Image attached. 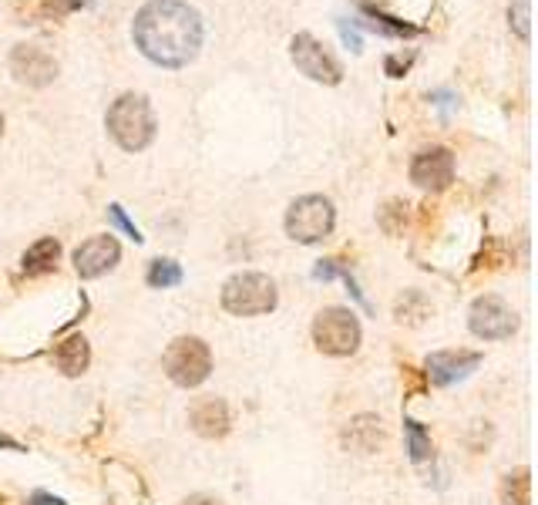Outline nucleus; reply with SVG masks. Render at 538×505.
I'll return each instance as SVG.
<instances>
[{
    "instance_id": "f257e3e1",
    "label": "nucleus",
    "mask_w": 538,
    "mask_h": 505,
    "mask_svg": "<svg viewBox=\"0 0 538 505\" xmlns=\"http://www.w3.org/2000/svg\"><path fill=\"white\" fill-rule=\"evenodd\" d=\"M132 38L159 68H185L202 48V14L185 0H148L135 14Z\"/></svg>"
},
{
    "instance_id": "f03ea898",
    "label": "nucleus",
    "mask_w": 538,
    "mask_h": 505,
    "mask_svg": "<svg viewBox=\"0 0 538 505\" xmlns=\"http://www.w3.org/2000/svg\"><path fill=\"white\" fill-rule=\"evenodd\" d=\"M108 135L118 142V149L125 152H145L155 139V112L152 101L138 91H125L108 105L105 115Z\"/></svg>"
},
{
    "instance_id": "7ed1b4c3",
    "label": "nucleus",
    "mask_w": 538,
    "mask_h": 505,
    "mask_svg": "<svg viewBox=\"0 0 538 505\" xmlns=\"http://www.w3.org/2000/svg\"><path fill=\"white\" fill-rule=\"evenodd\" d=\"M222 307L233 317H259L276 310L280 303V293H276V283L266 277V273H236L222 283Z\"/></svg>"
},
{
    "instance_id": "20e7f679",
    "label": "nucleus",
    "mask_w": 538,
    "mask_h": 505,
    "mask_svg": "<svg viewBox=\"0 0 538 505\" xmlns=\"http://www.w3.org/2000/svg\"><path fill=\"white\" fill-rule=\"evenodd\" d=\"M283 226L293 243L303 246L323 243L333 233V226H337V209H333V202L327 196H300L286 209Z\"/></svg>"
},
{
    "instance_id": "39448f33",
    "label": "nucleus",
    "mask_w": 538,
    "mask_h": 505,
    "mask_svg": "<svg viewBox=\"0 0 538 505\" xmlns=\"http://www.w3.org/2000/svg\"><path fill=\"white\" fill-rule=\"evenodd\" d=\"M165 374L179 388H199L212 374V351L202 337H175L162 357Z\"/></svg>"
},
{
    "instance_id": "423d86ee",
    "label": "nucleus",
    "mask_w": 538,
    "mask_h": 505,
    "mask_svg": "<svg viewBox=\"0 0 538 505\" xmlns=\"http://www.w3.org/2000/svg\"><path fill=\"white\" fill-rule=\"evenodd\" d=\"M360 337H364L360 320L354 310H347V307H327V310H320L317 320H313V344H317L320 354L350 357V354H357Z\"/></svg>"
},
{
    "instance_id": "0eeeda50",
    "label": "nucleus",
    "mask_w": 538,
    "mask_h": 505,
    "mask_svg": "<svg viewBox=\"0 0 538 505\" xmlns=\"http://www.w3.org/2000/svg\"><path fill=\"white\" fill-rule=\"evenodd\" d=\"M290 58L296 64V71L306 75L310 81H317V85H340L343 81V68L340 61L333 58V54L323 48V44L313 38V34H296L290 41Z\"/></svg>"
},
{
    "instance_id": "6e6552de",
    "label": "nucleus",
    "mask_w": 538,
    "mask_h": 505,
    "mask_svg": "<svg viewBox=\"0 0 538 505\" xmlns=\"http://www.w3.org/2000/svg\"><path fill=\"white\" fill-rule=\"evenodd\" d=\"M468 327H471V334L481 337V341H508V337L518 330V317L502 297L485 293V297H478L471 303Z\"/></svg>"
},
{
    "instance_id": "1a4fd4ad",
    "label": "nucleus",
    "mask_w": 538,
    "mask_h": 505,
    "mask_svg": "<svg viewBox=\"0 0 538 505\" xmlns=\"http://www.w3.org/2000/svg\"><path fill=\"white\" fill-rule=\"evenodd\" d=\"M61 64L41 44H17L11 51V75L27 88H44L58 78Z\"/></svg>"
},
{
    "instance_id": "9d476101",
    "label": "nucleus",
    "mask_w": 538,
    "mask_h": 505,
    "mask_svg": "<svg viewBox=\"0 0 538 505\" xmlns=\"http://www.w3.org/2000/svg\"><path fill=\"white\" fill-rule=\"evenodd\" d=\"M118 260H122V246L111 233L91 236L74 250V270H78L81 280H98L105 277L108 270H115Z\"/></svg>"
},
{
    "instance_id": "9b49d317",
    "label": "nucleus",
    "mask_w": 538,
    "mask_h": 505,
    "mask_svg": "<svg viewBox=\"0 0 538 505\" xmlns=\"http://www.w3.org/2000/svg\"><path fill=\"white\" fill-rule=\"evenodd\" d=\"M478 351H438L424 361V378H428L434 388H451V384L471 378V374L481 367Z\"/></svg>"
},
{
    "instance_id": "f8f14e48",
    "label": "nucleus",
    "mask_w": 538,
    "mask_h": 505,
    "mask_svg": "<svg viewBox=\"0 0 538 505\" xmlns=\"http://www.w3.org/2000/svg\"><path fill=\"white\" fill-rule=\"evenodd\" d=\"M411 182L417 189H428V192H444L454 182V155L451 149H424L414 155L411 162Z\"/></svg>"
},
{
    "instance_id": "ddd939ff",
    "label": "nucleus",
    "mask_w": 538,
    "mask_h": 505,
    "mask_svg": "<svg viewBox=\"0 0 538 505\" xmlns=\"http://www.w3.org/2000/svg\"><path fill=\"white\" fill-rule=\"evenodd\" d=\"M189 425L202 438H226L229 435V408L222 398H199L189 408Z\"/></svg>"
},
{
    "instance_id": "4468645a",
    "label": "nucleus",
    "mask_w": 538,
    "mask_h": 505,
    "mask_svg": "<svg viewBox=\"0 0 538 505\" xmlns=\"http://www.w3.org/2000/svg\"><path fill=\"white\" fill-rule=\"evenodd\" d=\"M51 361L61 374H68V378H81L91 364V344L81 334H71L51 351Z\"/></svg>"
},
{
    "instance_id": "2eb2a0df",
    "label": "nucleus",
    "mask_w": 538,
    "mask_h": 505,
    "mask_svg": "<svg viewBox=\"0 0 538 505\" xmlns=\"http://www.w3.org/2000/svg\"><path fill=\"white\" fill-rule=\"evenodd\" d=\"M343 445L354 448L360 455H370L384 445V428H380L377 415H357L354 421H347L343 428Z\"/></svg>"
},
{
    "instance_id": "dca6fc26",
    "label": "nucleus",
    "mask_w": 538,
    "mask_h": 505,
    "mask_svg": "<svg viewBox=\"0 0 538 505\" xmlns=\"http://www.w3.org/2000/svg\"><path fill=\"white\" fill-rule=\"evenodd\" d=\"M428 317H434V303L424 297L421 290H404L401 297L394 300V320H397V324L421 327Z\"/></svg>"
},
{
    "instance_id": "f3484780",
    "label": "nucleus",
    "mask_w": 538,
    "mask_h": 505,
    "mask_svg": "<svg viewBox=\"0 0 538 505\" xmlns=\"http://www.w3.org/2000/svg\"><path fill=\"white\" fill-rule=\"evenodd\" d=\"M58 256H61V243L54 240V236H44V240H37L34 246H27L21 266L27 277H41V273H51L54 266H58Z\"/></svg>"
},
{
    "instance_id": "a211bd4d",
    "label": "nucleus",
    "mask_w": 538,
    "mask_h": 505,
    "mask_svg": "<svg viewBox=\"0 0 538 505\" xmlns=\"http://www.w3.org/2000/svg\"><path fill=\"white\" fill-rule=\"evenodd\" d=\"M502 502L505 505H532V472L515 468L502 479Z\"/></svg>"
},
{
    "instance_id": "6ab92c4d",
    "label": "nucleus",
    "mask_w": 538,
    "mask_h": 505,
    "mask_svg": "<svg viewBox=\"0 0 538 505\" xmlns=\"http://www.w3.org/2000/svg\"><path fill=\"white\" fill-rule=\"evenodd\" d=\"M145 280H148V287H155V290H169V287H179L185 280V273L175 260H152L148 263Z\"/></svg>"
},
{
    "instance_id": "aec40b11",
    "label": "nucleus",
    "mask_w": 538,
    "mask_h": 505,
    "mask_svg": "<svg viewBox=\"0 0 538 505\" xmlns=\"http://www.w3.org/2000/svg\"><path fill=\"white\" fill-rule=\"evenodd\" d=\"M404 435H407V452H411V462H428V458L434 455V445H431V435L424 431L421 421L404 418Z\"/></svg>"
},
{
    "instance_id": "412c9836",
    "label": "nucleus",
    "mask_w": 538,
    "mask_h": 505,
    "mask_svg": "<svg viewBox=\"0 0 538 505\" xmlns=\"http://www.w3.org/2000/svg\"><path fill=\"white\" fill-rule=\"evenodd\" d=\"M333 277H343L347 280V287H350V293H354V300H360L367 307V300H364V293L357 290V280L350 277V270L343 263H337V260H320L317 263V270H313V280H333Z\"/></svg>"
},
{
    "instance_id": "4be33fe9",
    "label": "nucleus",
    "mask_w": 538,
    "mask_h": 505,
    "mask_svg": "<svg viewBox=\"0 0 538 505\" xmlns=\"http://www.w3.org/2000/svg\"><path fill=\"white\" fill-rule=\"evenodd\" d=\"M528 7H532V0H512V7H508V24L522 41H528V21H532Z\"/></svg>"
},
{
    "instance_id": "5701e85b",
    "label": "nucleus",
    "mask_w": 538,
    "mask_h": 505,
    "mask_svg": "<svg viewBox=\"0 0 538 505\" xmlns=\"http://www.w3.org/2000/svg\"><path fill=\"white\" fill-rule=\"evenodd\" d=\"M78 7H81V0H44L41 11H37V14H41L44 21H61L64 14L78 11Z\"/></svg>"
},
{
    "instance_id": "b1692460",
    "label": "nucleus",
    "mask_w": 538,
    "mask_h": 505,
    "mask_svg": "<svg viewBox=\"0 0 538 505\" xmlns=\"http://www.w3.org/2000/svg\"><path fill=\"white\" fill-rule=\"evenodd\" d=\"M108 216H111V219H115V226H122V229H125V233H128V236H132V240H135V243H142V240H145V236H142V229H138V226L132 223V219H128V216H125V209H122V206H118V202H111V206H108Z\"/></svg>"
},
{
    "instance_id": "393cba45",
    "label": "nucleus",
    "mask_w": 538,
    "mask_h": 505,
    "mask_svg": "<svg viewBox=\"0 0 538 505\" xmlns=\"http://www.w3.org/2000/svg\"><path fill=\"white\" fill-rule=\"evenodd\" d=\"M27 505H68V502L58 499V495H51V492H34L31 499H27Z\"/></svg>"
},
{
    "instance_id": "a878e982",
    "label": "nucleus",
    "mask_w": 538,
    "mask_h": 505,
    "mask_svg": "<svg viewBox=\"0 0 538 505\" xmlns=\"http://www.w3.org/2000/svg\"><path fill=\"white\" fill-rule=\"evenodd\" d=\"M407 64H411V58H387V75L401 78L404 71H407Z\"/></svg>"
},
{
    "instance_id": "bb28decb",
    "label": "nucleus",
    "mask_w": 538,
    "mask_h": 505,
    "mask_svg": "<svg viewBox=\"0 0 538 505\" xmlns=\"http://www.w3.org/2000/svg\"><path fill=\"white\" fill-rule=\"evenodd\" d=\"M340 31H343V41H347V44H350V48H354V51H360V38H357V34L350 31V27L343 24V21H340Z\"/></svg>"
},
{
    "instance_id": "cd10ccee",
    "label": "nucleus",
    "mask_w": 538,
    "mask_h": 505,
    "mask_svg": "<svg viewBox=\"0 0 538 505\" xmlns=\"http://www.w3.org/2000/svg\"><path fill=\"white\" fill-rule=\"evenodd\" d=\"M185 505H219V502L212 499V495H192V499L185 502Z\"/></svg>"
},
{
    "instance_id": "c85d7f7f",
    "label": "nucleus",
    "mask_w": 538,
    "mask_h": 505,
    "mask_svg": "<svg viewBox=\"0 0 538 505\" xmlns=\"http://www.w3.org/2000/svg\"><path fill=\"white\" fill-rule=\"evenodd\" d=\"M0 139H4V115H0Z\"/></svg>"
}]
</instances>
